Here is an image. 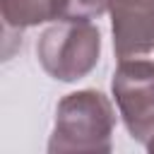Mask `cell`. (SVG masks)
I'll list each match as a JSON object with an SVG mask.
<instances>
[{
    "mask_svg": "<svg viewBox=\"0 0 154 154\" xmlns=\"http://www.w3.org/2000/svg\"><path fill=\"white\" fill-rule=\"evenodd\" d=\"M108 7H111V0H55V22H63V19L91 22L103 12H108Z\"/></svg>",
    "mask_w": 154,
    "mask_h": 154,
    "instance_id": "8992f818",
    "label": "cell"
},
{
    "mask_svg": "<svg viewBox=\"0 0 154 154\" xmlns=\"http://www.w3.org/2000/svg\"><path fill=\"white\" fill-rule=\"evenodd\" d=\"M144 147H147V149H149V152H152V154H154V137H152V140H149V142H147V144H144Z\"/></svg>",
    "mask_w": 154,
    "mask_h": 154,
    "instance_id": "52a82bcc",
    "label": "cell"
},
{
    "mask_svg": "<svg viewBox=\"0 0 154 154\" xmlns=\"http://www.w3.org/2000/svg\"><path fill=\"white\" fill-rule=\"evenodd\" d=\"M108 14L118 60L154 55V0H111Z\"/></svg>",
    "mask_w": 154,
    "mask_h": 154,
    "instance_id": "277c9868",
    "label": "cell"
},
{
    "mask_svg": "<svg viewBox=\"0 0 154 154\" xmlns=\"http://www.w3.org/2000/svg\"><path fill=\"white\" fill-rule=\"evenodd\" d=\"M101 55V31L84 19H63L43 29L36 41V58L46 75L58 82L87 77Z\"/></svg>",
    "mask_w": 154,
    "mask_h": 154,
    "instance_id": "7a4b0ae2",
    "label": "cell"
},
{
    "mask_svg": "<svg viewBox=\"0 0 154 154\" xmlns=\"http://www.w3.org/2000/svg\"><path fill=\"white\" fill-rule=\"evenodd\" d=\"M111 91L130 137L147 144L154 137V60H118Z\"/></svg>",
    "mask_w": 154,
    "mask_h": 154,
    "instance_id": "3957f363",
    "label": "cell"
},
{
    "mask_svg": "<svg viewBox=\"0 0 154 154\" xmlns=\"http://www.w3.org/2000/svg\"><path fill=\"white\" fill-rule=\"evenodd\" d=\"M116 111L106 94L99 89H79L58 101L55 125L48 140L51 154L63 152H96L113 149Z\"/></svg>",
    "mask_w": 154,
    "mask_h": 154,
    "instance_id": "6da1fadb",
    "label": "cell"
},
{
    "mask_svg": "<svg viewBox=\"0 0 154 154\" xmlns=\"http://www.w3.org/2000/svg\"><path fill=\"white\" fill-rule=\"evenodd\" d=\"M0 12L10 29H29L55 22V0H0Z\"/></svg>",
    "mask_w": 154,
    "mask_h": 154,
    "instance_id": "5b68a950",
    "label": "cell"
}]
</instances>
